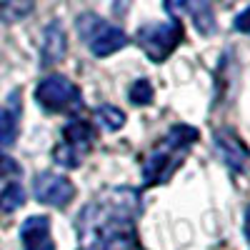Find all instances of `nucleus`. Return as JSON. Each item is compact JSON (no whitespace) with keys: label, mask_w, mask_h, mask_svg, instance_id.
Here are the masks:
<instances>
[{"label":"nucleus","mask_w":250,"mask_h":250,"mask_svg":"<svg viewBox=\"0 0 250 250\" xmlns=\"http://www.w3.org/2000/svg\"><path fill=\"white\" fill-rule=\"evenodd\" d=\"M33 195L43 205L65 208L75 198V185L60 173H40L33 178Z\"/></svg>","instance_id":"obj_5"},{"label":"nucleus","mask_w":250,"mask_h":250,"mask_svg":"<svg viewBox=\"0 0 250 250\" xmlns=\"http://www.w3.org/2000/svg\"><path fill=\"white\" fill-rule=\"evenodd\" d=\"M233 25H235V30H238V33H245V35H250V8H245L240 15H235Z\"/></svg>","instance_id":"obj_16"},{"label":"nucleus","mask_w":250,"mask_h":250,"mask_svg":"<svg viewBox=\"0 0 250 250\" xmlns=\"http://www.w3.org/2000/svg\"><path fill=\"white\" fill-rule=\"evenodd\" d=\"M68 53V35L62 30V25L58 20L45 25L43 33V45H40V65L43 68H53L55 62H60Z\"/></svg>","instance_id":"obj_7"},{"label":"nucleus","mask_w":250,"mask_h":250,"mask_svg":"<svg viewBox=\"0 0 250 250\" xmlns=\"http://www.w3.org/2000/svg\"><path fill=\"white\" fill-rule=\"evenodd\" d=\"M35 100L38 105L45 113H60V110H70L78 108L83 98L80 90L73 80H68L65 75H48L38 83L35 88Z\"/></svg>","instance_id":"obj_4"},{"label":"nucleus","mask_w":250,"mask_h":250,"mask_svg":"<svg viewBox=\"0 0 250 250\" xmlns=\"http://www.w3.org/2000/svg\"><path fill=\"white\" fill-rule=\"evenodd\" d=\"M95 115L108 130H120L125 125V113L120 108H115V105H100Z\"/></svg>","instance_id":"obj_13"},{"label":"nucleus","mask_w":250,"mask_h":250,"mask_svg":"<svg viewBox=\"0 0 250 250\" xmlns=\"http://www.w3.org/2000/svg\"><path fill=\"white\" fill-rule=\"evenodd\" d=\"M183 40V25L170 20V23H148L138 28V45L153 62H163L170 58V53Z\"/></svg>","instance_id":"obj_3"},{"label":"nucleus","mask_w":250,"mask_h":250,"mask_svg":"<svg viewBox=\"0 0 250 250\" xmlns=\"http://www.w3.org/2000/svg\"><path fill=\"white\" fill-rule=\"evenodd\" d=\"M35 10V0H0V23H18Z\"/></svg>","instance_id":"obj_10"},{"label":"nucleus","mask_w":250,"mask_h":250,"mask_svg":"<svg viewBox=\"0 0 250 250\" xmlns=\"http://www.w3.org/2000/svg\"><path fill=\"white\" fill-rule=\"evenodd\" d=\"M165 8H168V13H173V15H180V13H185L188 8H190V0H165Z\"/></svg>","instance_id":"obj_17"},{"label":"nucleus","mask_w":250,"mask_h":250,"mask_svg":"<svg viewBox=\"0 0 250 250\" xmlns=\"http://www.w3.org/2000/svg\"><path fill=\"white\" fill-rule=\"evenodd\" d=\"M213 143H215V150L220 155V160L228 165V170H233V173H243L248 168V163H250V150H248V145L233 133V130H215L213 135Z\"/></svg>","instance_id":"obj_6"},{"label":"nucleus","mask_w":250,"mask_h":250,"mask_svg":"<svg viewBox=\"0 0 250 250\" xmlns=\"http://www.w3.org/2000/svg\"><path fill=\"white\" fill-rule=\"evenodd\" d=\"M128 98L135 108H145V105H150V103L155 100V93H153V85L145 78L135 80L133 85L128 88Z\"/></svg>","instance_id":"obj_12"},{"label":"nucleus","mask_w":250,"mask_h":250,"mask_svg":"<svg viewBox=\"0 0 250 250\" xmlns=\"http://www.w3.org/2000/svg\"><path fill=\"white\" fill-rule=\"evenodd\" d=\"M15 140V118L10 110L0 105V145H10Z\"/></svg>","instance_id":"obj_14"},{"label":"nucleus","mask_w":250,"mask_h":250,"mask_svg":"<svg viewBox=\"0 0 250 250\" xmlns=\"http://www.w3.org/2000/svg\"><path fill=\"white\" fill-rule=\"evenodd\" d=\"M20 243L23 250H55L50 235V220L45 215H33L20 228Z\"/></svg>","instance_id":"obj_8"},{"label":"nucleus","mask_w":250,"mask_h":250,"mask_svg":"<svg viewBox=\"0 0 250 250\" xmlns=\"http://www.w3.org/2000/svg\"><path fill=\"white\" fill-rule=\"evenodd\" d=\"M25 203V190L20 183H10L3 193H0V213H15L18 208Z\"/></svg>","instance_id":"obj_11"},{"label":"nucleus","mask_w":250,"mask_h":250,"mask_svg":"<svg viewBox=\"0 0 250 250\" xmlns=\"http://www.w3.org/2000/svg\"><path fill=\"white\" fill-rule=\"evenodd\" d=\"M78 33L83 35V40L88 43L95 58H108L128 45V35L123 33V28L105 23L103 18L93 13H85L78 18Z\"/></svg>","instance_id":"obj_2"},{"label":"nucleus","mask_w":250,"mask_h":250,"mask_svg":"<svg viewBox=\"0 0 250 250\" xmlns=\"http://www.w3.org/2000/svg\"><path fill=\"white\" fill-rule=\"evenodd\" d=\"M62 138H65V143H62V145L83 158V155H85V150L93 145V128H90L88 123H83V120H73V123L65 125Z\"/></svg>","instance_id":"obj_9"},{"label":"nucleus","mask_w":250,"mask_h":250,"mask_svg":"<svg viewBox=\"0 0 250 250\" xmlns=\"http://www.w3.org/2000/svg\"><path fill=\"white\" fill-rule=\"evenodd\" d=\"M198 140V130L193 125H173V128L165 133L163 143L148 155L143 165V180L145 185H158V183H165L173 170L183 163L185 158V150Z\"/></svg>","instance_id":"obj_1"},{"label":"nucleus","mask_w":250,"mask_h":250,"mask_svg":"<svg viewBox=\"0 0 250 250\" xmlns=\"http://www.w3.org/2000/svg\"><path fill=\"white\" fill-rule=\"evenodd\" d=\"M243 233H245V240L250 243V205L245 208V218H243Z\"/></svg>","instance_id":"obj_18"},{"label":"nucleus","mask_w":250,"mask_h":250,"mask_svg":"<svg viewBox=\"0 0 250 250\" xmlns=\"http://www.w3.org/2000/svg\"><path fill=\"white\" fill-rule=\"evenodd\" d=\"M195 25L200 33H213V13L208 5H203V10L195 13Z\"/></svg>","instance_id":"obj_15"}]
</instances>
